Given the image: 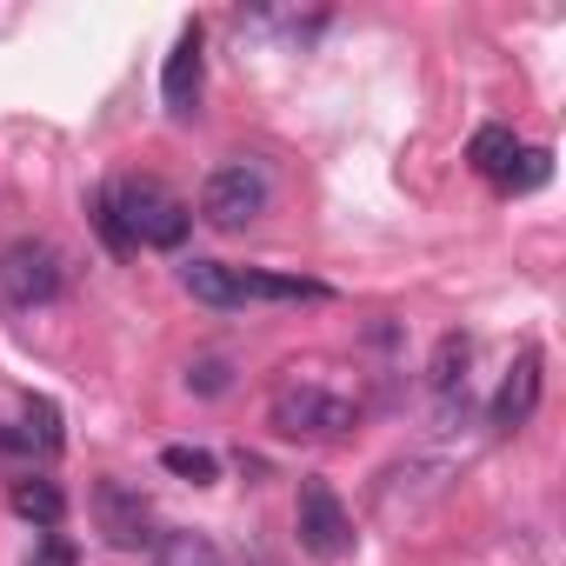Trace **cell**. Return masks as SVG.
Wrapping results in <instances>:
<instances>
[{
  "instance_id": "14",
  "label": "cell",
  "mask_w": 566,
  "mask_h": 566,
  "mask_svg": "<svg viewBox=\"0 0 566 566\" xmlns=\"http://www.w3.org/2000/svg\"><path fill=\"white\" fill-rule=\"evenodd\" d=\"M467 160H473V174H486V180H506V174H513V160H520V140H513V127H480V134H473V147H467Z\"/></svg>"
},
{
  "instance_id": "11",
  "label": "cell",
  "mask_w": 566,
  "mask_h": 566,
  "mask_svg": "<svg viewBox=\"0 0 566 566\" xmlns=\"http://www.w3.org/2000/svg\"><path fill=\"white\" fill-rule=\"evenodd\" d=\"M8 506H14L21 520H34V526H48V533H54V526L67 520V493H61L54 480H41V473H28V480H14V486H8Z\"/></svg>"
},
{
  "instance_id": "15",
  "label": "cell",
  "mask_w": 566,
  "mask_h": 566,
  "mask_svg": "<svg viewBox=\"0 0 566 566\" xmlns=\"http://www.w3.org/2000/svg\"><path fill=\"white\" fill-rule=\"evenodd\" d=\"M160 467H167L174 480H187V486H213V480H220V460H213L207 447H167Z\"/></svg>"
},
{
  "instance_id": "12",
  "label": "cell",
  "mask_w": 566,
  "mask_h": 566,
  "mask_svg": "<svg viewBox=\"0 0 566 566\" xmlns=\"http://www.w3.org/2000/svg\"><path fill=\"white\" fill-rule=\"evenodd\" d=\"M467 360H473V340H467V334H440V347H433V360H427V387H433L440 400L467 394Z\"/></svg>"
},
{
  "instance_id": "5",
  "label": "cell",
  "mask_w": 566,
  "mask_h": 566,
  "mask_svg": "<svg viewBox=\"0 0 566 566\" xmlns=\"http://www.w3.org/2000/svg\"><path fill=\"white\" fill-rule=\"evenodd\" d=\"M87 513H94V533L114 546V553H140V546H154L160 533H154V506H147V493L140 486H127V480H94V493H87Z\"/></svg>"
},
{
  "instance_id": "9",
  "label": "cell",
  "mask_w": 566,
  "mask_h": 566,
  "mask_svg": "<svg viewBox=\"0 0 566 566\" xmlns=\"http://www.w3.org/2000/svg\"><path fill=\"white\" fill-rule=\"evenodd\" d=\"M247 301L314 307V301H327V287H321V280H301V273H247V266H240V307H247Z\"/></svg>"
},
{
  "instance_id": "13",
  "label": "cell",
  "mask_w": 566,
  "mask_h": 566,
  "mask_svg": "<svg viewBox=\"0 0 566 566\" xmlns=\"http://www.w3.org/2000/svg\"><path fill=\"white\" fill-rule=\"evenodd\" d=\"M154 566H220V546L200 526H174L154 539Z\"/></svg>"
},
{
  "instance_id": "2",
  "label": "cell",
  "mask_w": 566,
  "mask_h": 566,
  "mask_svg": "<svg viewBox=\"0 0 566 566\" xmlns=\"http://www.w3.org/2000/svg\"><path fill=\"white\" fill-rule=\"evenodd\" d=\"M266 420H273V433H287V440H347L360 407L347 394L321 387V380H280L273 400H266Z\"/></svg>"
},
{
  "instance_id": "18",
  "label": "cell",
  "mask_w": 566,
  "mask_h": 566,
  "mask_svg": "<svg viewBox=\"0 0 566 566\" xmlns=\"http://www.w3.org/2000/svg\"><path fill=\"white\" fill-rule=\"evenodd\" d=\"M94 227L107 233V247H114V253H134V240L120 233V220H114V207H107V187H101V200H94Z\"/></svg>"
},
{
  "instance_id": "10",
  "label": "cell",
  "mask_w": 566,
  "mask_h": 566,
  "mask_svg": "<svg viewBox=\"0 0 566 566\" xmlns=\"http://www.w3.org/2000/svg\"><path fill=\"white\" fill-rule=\"evenodd\" d=\"M180 287L200 307H240V266H227V260H180Z\"/></svg>"
},
{
  "instance_id": "3",
  "label": "cell",
  "mask_w": 566,
  "mask_h": 566,
  "mask_svg": "<svg viewBox=\"0 0 566 566\" xmlns=\"http://www.w3.org/2000/svg\"><path fill=\"white\" fill-rule=\"evenodd\" d=\"M67 287V253L54 240H14V247H0V301H8L14 314H34L48 301H61Z\"/></svg>"
},
{
  "instance_id": "17",
  "label": "cell",
  "mask_w": 566,
  "mask_h": 566,
  "mask_svg": "<svg viewBox=\"0 0 566 566\" xmlns=\"http://www.w3.org/2000/svg\"><path fill=\"white\" fill-rule=\"evenodd\" d=\"M546 174H553V154H546V147H520V167H513L500 187H506V193H533Z\"/></svg>"
},
{
  "instance_id": "8",
  "label": "cell",
  "mask_w": 566,
  "mask_h": 566,
  "mask_svg": "<svg viewBox=\"0 0 566 566\" xmlns=\"http://www.w3.org/2000/svg\"><path fill=\"white\" fill-rule=\"evenodd\" d=\"M160 101L174 120H187L200 107V28H180L174 54H167V74H160Z\"/></svg>"
},
{
  "instance_id": "16",
  "label": "cell",
  "mask_w": 566,
  "mask_h": 566,
  "mask_svg": "<svg viewBox=\"0 0 566 566\" xmlns=\"http://www.w3.org/2000/svg\"><path fill=\"white\" fill-rule=\"evenodd\" d=\"M233 387V367L220 360V354H200L193 367H187V394H200V400H220Z\"/></svg>"
},
{
  "instance_id": "4",
  "label": "cell",
  "mask_w": 566,
  "mask_h": 566,
  "mask_svg": "<svg viewBox=\"0 0 566 566\" xmlns=\"http://www.w3.org/2000/svg\"><path fill=\"white\" fill-rule=\"evenodd\" d=\"M266 200H273L266 174H260L253 160H227V167H213L207 187H200V220L220 227V233H240V227H253V220L266 213Z\"/></svg>"
},
{
  "instance_id": "7",
  "label": "cell",
  "mask_w": 566,
  "mask_h": 566,
  "mask_svg": "<svg viewBox=\"0 0 566 566\" xmlns=\"http://www.w3.org/2000/svg\"><path fill=\"white\" fill-rule=\"evenodd\" d=\"M539 367H546L539 347H520V360L506 367V380H500V394H493V427H500V433H520V427L539 413V387H546Z\"/></svg>"
},
{
  "instance_id": "6",
  "label": "cell",
  "mask_w": 566,
  "mask_h": 566,
  "mask_svg": "<svg viewBox=\"0 0 566 566\" xmlns=\"http://www.w3.org/2000/svg\"><path fill=\"white\" fill-rule=\"evenodd\" d=\"M294 533H301V553H314V559H347L354 553V520H347V506L327 480H301Z\"/></svg>"
},
{
  "instance_id": "1",
  "label": "cell",
  "mask_w": 566,
  "mask_h": 566,
  "mask_svg": "<svg viewBox=\"0 0 566 566\" xmlns=\"http://www.w3.org/2000/svg\"><path fill=\"white\" fill-rule=\"evenodd\" d=\"M107 207H114V220H120V233H127L134 247H180L187 227H193V207H187L174 187H160L154 174L114 180V187H107Z\"/></svg>"
}]
</instances>
